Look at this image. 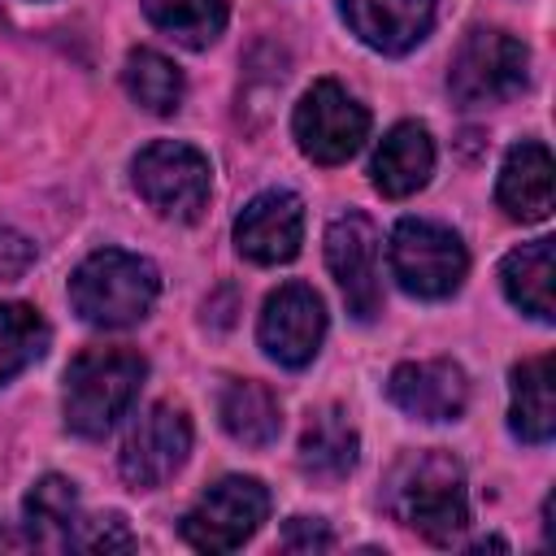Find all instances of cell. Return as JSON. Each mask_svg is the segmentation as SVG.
I'll list each match as a JSON object with an SVG mask.
<instances>
[{"mask_svg": "<svg viewBox=\"0 0 556 556\" xmlns=\"http://www.w3.org/2000/svg\"><path fill=\"white\" fill-rule=\"evenodd\" d=\"M143 13L156 30L174 35L182 48H208L226 30V0H143Z\"/></svg>", "mask_w": 556, "mask_h": 556, "instance_id": "obj_23", "label": "cell"}, {"mask_svg": "<svg viewBox=\"0 0 556 556\" xmlns=\"http://www.w3.org/2000/svg\"><path fill=\"white\" fill-rule=\"evenodd\" d=\"M387 395L417 421H456L469 404V378L456 361H404L387 378Z\"/></svg>", "mask_w": 556, "mask_h": 556, "instance_id": "obj_13", "label": "cell"}, {"mask_svg": "<svg viewBox=\"0 0 556 556\" xmlns=\"http://www.w3.org/2000/svg\"><path fill=\"white\" fill-rule=\"evenodd\" d=\"M378 230L365 213H343L326 226V265L348 300V313L356 321H369L382 313V265H378Z\"/></svg>", "mask_w": 556, "mask_h": 556, "instance_id": "obj_9", "label": "cell"}, {"mask_svg": "<svg viewBox=\"0 0 556 556\" xmlns=\"http://www.w3.org/2000/svg\"><path fill=\"white\" fill-rule=\"evenodd\" d=\"M70 547H78V552H130L135 534L126 530V521L117 513H100V517H78Z\"/></svg>", "mask_w": 556, "mask_h": 556, "instance_id": "obj_25", "label": "cell"}, {"mask_svg": "<svg viewBox=\"0 0 556 556\" xmlns=\"http://www.w3.org/2000/svg\"><path fill=\"white\" fill-rule=\"evenodd\" d=\"M30 261H35V243L17 230H0V282L22 278L30 269Z\"/></svg>", "mask_w": 556, "mask_h": 556, "instance_id": "obj_27", "label": "cell"}, {"mask_svg": "<svg viewBox=\"0 0 556 556\" xmlns=\"http://www.w3.org/2000/svg\"><path fill=\"white\" fill-rule=\"evenodd\" d=\"M26 543L35 547H70L74 543V530H78V486L61 473H43L30 491H26Z\"/></svg>", "mask_w": 556, "mask_h": 556, "instance_id": "obj_21", "label": "cell"}, {"mask_svg": "<svg viewBox=\"0 0 556 556\" xmlns=\"http://www.w3.org/2000/svg\"><path fill=\"white\" fill-rule=\"evenodd\" d=\"M187 452H191V421H187V413L174 408V404H152L126 430L122 452H117V469H122V478L130 486L152 491V486L169 482L182 469Z\"/></svg>", "mask_w": 556, "mask_h": 556, "instance_id": "obj_10", "label": "cell"}, {"mask_svg": "<svg viewBox=\"0 0 556 556\" xmlns=\"http://www.w3.org/2000/svg\"><path fill=\"white\" fill-rule=\"evenodd\" d=\"M135 191L174 222H195L208 204V187H213V165L200 148L178 143V139H156L148 143L135 165H130Z\"/></svg>", "mask_w": 556, "mask_h": 556, "instance_id": "obj_5", "label": "cell"}, {"mask_svg": "<svg viewBox=\"0 0 556 556\" xmlns=\"http://www.w3.org/2000/svg\"><path fill=\"white\" fill-rule=\"evenodd\" d=\"M256 339H261L269 361L287 365V369H304L317 356L321 339H326V304H321V295L313 287H304V282L278 287L261 308Z\"/></svg>", "mask_w": 556, "mask_h": 556, "instance_id": "obj_11", "label": "cell"}, {"mask_svg": "<svg viewBox=\"0 0 556 556\" xmlns=\"http://www.w3.org/2000/svg\"><path fill=\"white\" fill-rule=\"evenodd\" d=\"M387 265L408 295L447 300L469 274V252L456 230L426 217H404L387 239Z\"/></svg>", "mask_w": 556, "mask_h": 556, "instance_id": "obj_4", "label": "cell"}, {"mask_svg": "<svg viewBox=\"0 0 556 556\" xmlns=\"http://www.w3.org/2000/svg\"><path fill=\"white\" fill-rule=\"evenodd\" d=\"M552 278H556V248H552V239L521 243V248H513L500 261V287H504V295L521 313H530L534 321H552L556 317Z\"/></svg>", "mask_w": 556, "mask_h": 556, "instance_id": "obj_18", "label": "cell"}, {"mask_svg": "<svg viewBox=\"0 0 556 556\" xmlns=\"http://www.w3.org/2000/svg\"><path fill=\"white\" fill-rule=\"evenodd\" d=\"M304 243V204L295 191H261L235 217V248L256 265H282Z\"/></svg>", "mask_w": 556, "mask_h": 556, "instance_id": "obj_12", "label": "cell"}, {"mask_svg": "<svg viewBox=\"0 0 556 556\" xmlns=\"http://www.w3.org/2000/svg\"><path fill=\"white\" fill-rule=\"evenodd\" d=\"M282 547L287 552H330L334 547V534L317 517H291L282 526Z\"/></svg>", "mask_w": 556, "mask_h": 556, "instance_id": "obj_26", "label": "cell"}, {"mask_svg": "<svg viewBox=\"0 0 556 556\" xmlns=\"http://www.w3.org/2000/svg\"><path fill=\"white\" fill-rule=\"evenodd\" d=\"M374 187L387 195V200H404V195H417L430 174H434V139L426 126L417 122H400L382 135L378 152H374Z\"/></svg>", "mask_w": 556, "mask_h": 556, "instance_id": "obj_15", "label": "cell"}, {"mask_svg": "<svg viewBox=\"0 0 556 556\" xmlns=\"http://www.w3.org/2000/svg\"><path fill=\"white\" fill-rule=\"evenodd\" d=\"M291 130H295L300 152L313 165H343L348 156L361 152V143L369 135V113L348 87L321 78L300 96Z\"/></svg>", "mask_w": 556, "mask_h": 556, "instance_id": "obj_7", "label": "cell"}, {"mask_svg": "<svg viewBox=\"0 0 556 556\" xmlns=\"http://www.w3.org/2000/svg\"><path fill=\"white\" fill-rule=\"evenodd\" d=\"M217 417H222V430L243 447H269L282 434V408L274 391L252 378H230L222 387Z\"/></svg>", "mask_w": 556, "mask_h": 556, "instance_id": "obj_20", "label": "cell"}, {"mask_svg": "<svg viewBox=\"0 0 556 556\" xmlns=\"http://www.w3.org/2000/svg\"><path fill=\"white\" fill-rule=\"evenodd\" d=\"M382 508L417 530L421 539L452 547L465 526H469V495H465V469L456 456L430 447V452H408L395 460L382 486Z\"/></svg>", "mask_w": 556, "mask_h": 556, "instance_id": "obj_1", "label": "cell"}, {"mask_svg": "<svg viewBox=\"0 0 556 556\" xmlns=\"http://www.w3.org/2000/svg\"><path fill=\"white\" fill-rule=\"evenodd\" d=\"M361 460V434L343 408H321L300 434V469L313 482H343Z\"/></svg>", "mask_w": 556, "mask_h": 556, "instance_id": "obj_19", "label": "cell"}, {"mask_svg": "<svg viewBox=\"0 0 556 556\" xmlns=\"http://www.w3.org/2000/svg\"><path fill=\"white\" fill-rule=\"evenodd\" d=\"M161 295V274L148 256L122 252V248H100L91 252L74 278H70V304L87 326L122 330L135 326L152 313Z\"/></svg>", "mask_w": 556, "mask_h": 556, "instance_id": "obj_2", "label": "cell"}, {"mask_svg": "<svg viewBox=\"0 0 556 556\" xmlns=\"http://www.w3.org/2000/svg\"><path fill=\"white\" fill-rule=\"evenodd\" d=\"M143 356L130 348H87L65 369V426L83 439H100L135 404L143 387Z\"/></svg>", "mask_w": 556, "mask_h": 556, "instance_id": "obj_3", "label": "cell"}, {"mask_svg": "<svg viewBox=\"0 0 556 556\" xmlns=\"http://www.w3.org/2000/svg\"><path fill=\"white\" fill-rule=\"evenodd\" d=\"M265 517H269V491L256 478L230 473L187 508L182 539L195 552H235L265 526Z\"/></svg>", "mask_w": 556, "mask_h": 556, "instance_id": "obj_8", "label": "cell"}, {"mask_svg": "<svg viewBox=\"0 0 556 556\" xmlns=\"http://www.w3.org/2000/svg\"><path fill=\"white\" fill-rule=\"evenodd\" d=\"M508 426L526 443H547L556 434V356H530L513 369Z\"/></svg>", "mask_w": 556, "mask_h": 556, "instance_id": "obj_17", "label": "cell"}, {"mask_svg": "<svg viewBox=\"0 0 556 556\" xmlns=\"http://www.w3.org/2000/svg\"><path fill=\"white\" fill-rule=\"evenodd\" d=\"M348 30L387 56L413 52L434 26V0H339Z\"/></svg>", "mask_w": 556, "mask_h": 556, "instance_id": "obj_14", "label": "cell"}, {"mask_svg": "<svg viewBox=\"0 0 556 556\" xmlns=\"http://www.w3.org/2000/svg\"><path fill=\"white\" fill-rule=\"evenodd\" d=\"M122 83H126L130 100H135L139 109L156 113V117H169V113L182 104V70H178L169 56L152 52V48H135V52L126 56Z\"/></svg>", "mask_w": 556, "mask_h": 556, "instance_id": "obj_22", "label": "cell"}, {"mask_svg": "<svg viewBox=\"0 0 556 556\" xmlns=\"http://www.w3.org/2000/svg\"><path fill=\"white\" fill-rule=\"evenodd\" d=\"M495 200L513 222H543L552 213V152L539 139L508 148L500 165Z\"/></svg>", "mask_w": 556, "mask_h": 556, "instance_id": "obj_16", "label": "cell"}, {"mask_svg": "<svg viewBox=\"0 0 556 556\" xmlns=\"http://www.w3.org/2000/svg\"><path fill=\"white\" fill-rule=\"evenodd\" d=\"M526 78H530V52L521 39H513L508 30H473L452 56L447 91L460 104L482 109L513 100L526 87Z\"/></svg>", "mask_w": 556, "mask_h": 556, "instance_id": "obj_6", "label": "cell"}, {"mask_svg": "<svg viewBox=\"0 0 556 556\" xmlns=\"http://www.w3.org/2000/svg\"><path fill=\"white\" fill-rule=\"evenodd\" d=\"M48 352V321L30 304H0V382L17 378Z\"/></svg>", "mask_w": 556, "mask_h": 556, "instance_id": "obj_24", "label": "cell"}]
</instances>
